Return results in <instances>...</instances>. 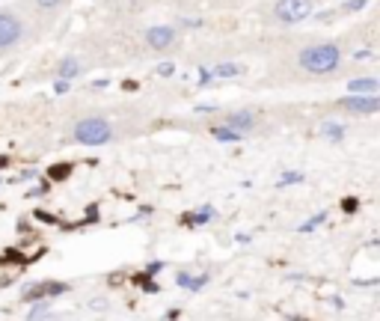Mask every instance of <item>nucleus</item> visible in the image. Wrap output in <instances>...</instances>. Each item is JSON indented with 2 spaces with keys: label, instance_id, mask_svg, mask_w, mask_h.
<instances>
[{
  "label": "nucleus",
  "instance_id": "obj_16",
  "mask_svg": "<svg viewBox=\"0 0 380 321\" xmlns=\"http://www.w3.org/2000/svg\"><path fill=\"white\" fill-rule=\"evenodd\" d=\"M297 182H303V172L291 169V172H285V176L279 179V187H285V185H297Z\"/></svg>",
  "mask_w": 380,
  "mask_h": 321
},
{
  "label": "nucleus",
  "instance_id": "obj_8",
  "mask_svg": "<svg viewBox=\"0 0 380 321\" xmlns=\"http://www.w3.org/2000/svg\"><path fill=\"white\" fill-rule=\"evenodd\" d=\"M226 125H232L235 131H250L253 125H256V113L253 110H238V113H232Z\"/></svg>",
  "mask_w": 380,
  "mask_h": 321
},
{
  "label": "nucleus",
  "instance_id": "obj_25",
  "mask_svg": "<svg viewBox=\"0 0 380 321\" xmlns=\"http://www.w3.org/2000/svg\"><path fill=\"white\" fill-rule=\"evenodd\" d=\"M342 205H345V211H354V208H357V200H345Z\"/></svg>",
  "mask_w": 380,
  "mask_h": 321
},
{
  "label": "nucleus",
  "instance_id": "obj_23",
  "mask_svg": "<svg viewBox=\"0 0 380 321\" xmlns=\"http://www.w3.org/2000/svg\"><path fill=\"white\" fill-rule=\"evenodd\" d=\"M45 309H48V304H39V306L33 309V315H30V321H39V318H42V312H45Z\"/></svg>",
  "mask_w": 380,
  "mask_h": 321
},
{
  "label": "nucleus",
  "instance_id": "obj_14",
  "mask_svg": "<svg viewBox=\"0 0 380 321\" xmlns=\"http://www.w3.org/2000/svg\"><path fill=\"white\" fill-rule=\"evenodd\" d=\"M321 134L327 137V140H342V137H345V128H342L339 122H324V125H321Z\"/></svg>",
  "mask_w": 380,
  "mask_h": 321
},
{
  "label": "nucleus",
  "instance_id": "obj_20",
  "mask_svg": "<svg viewBox=\"0 0 380 321\" xmlns=\"http://www.w3.org/2000/svg\"><path fill=\"white\" fill-rule=\"evenodd\" d=\"M53 89H57V92H69V89H71V81H63V78H57Z\"/></svg>",
  "mask_w": 380,
  "mask_h": 321
},
{
  "label": "nucleus",
  "instance_id": "obj_12",
  "mask_svg": "<svg viewBox=\"0 0 380 321\" xmlns=\"http://www.w3.org/2000/svg\"><path fill=\"white\" fill-rule=\"evenodd\" d=\"M211 71V78H238V75H243V66H238V63H220V66L208 68Z\"/></svg>",
  "mask_w": 380,
  "mask_h": 321
},
{
  "label": "nucleus",
  "instance_id": "obj_17",
  "mask_svg": "<svg viewBox=\"0 0 380 321\" xmlns=\"http://www.w3.org/2000/svg\"><path fill=\"white\" fill-rule=\"evenodd\" d=\"M155 75H157V78H173V75H175V66H173V63H160V66L155 68Z\"/></svg>",
  "mask_w": 380,
  "mask_h": 321
},
{
  "label": "nucleus",
  "instance_id": "obj_22",
  "mask_svg": "<svg viewBox=\"0 0 380 321\" xmlns=\"http://www.w3.org/2000/svg\"><path fill=\"white\" fill-rule=\"evenodd\" d=\"M365 3H368V0H347V3H345V9H350V12H354V9H363Z\"/></svg>",
  "mask_w": 380,
  "mask_h": 321
},
{
  "label": "nucleus",
  "instance_id": "obj_24",
  "mask_svg": "<svg viewBox=\"0 0 380 321\" xmlns=\"http://www.w3.org/2000/svg\"><path fill=\"white\" fill-rule=\"evenodd\" d=\"M164 268V265H160V262H152V265H149V268H146V277H155L157 270Z\"/></svg>",
  "mask_w": 380,
  "mask_h": 321
},
{
  "label": "nucleus",
  "instance_id": "obj_6",
  "mask_svg": "<svg viewBox=\"0 0 380 321\" xmlns=\"http://www.w3.org/2000/svg\"><path fill=\"white\" fill-rule=\"evenodd\" d=\"M173 42H175L173 27H160V24H157V27H149V30H146V45L155 48V51H167Z\"/></svg>",
  "mask_w": 380,
  "mask_h": 321
},
{
  "label": "nucleus",
  "instance_id": "obj_11",
  "mask_svg": "<svg viewBox=\"0 0 380 321\" xmlns=\"http://www.w3.org/2000/svg\"><path fill=\"white\" fill-rule=\"evenodd\" d=\"M175 283L181 288H190V291H199V288H205L208 283V274H202V277H190V274H178L175 277Z\"/></svg>",
  "mask_w": 380,
  "mask_h": 321
},
{
  "label": "nucleus",
  "instance_id": "obj_4",
  "mask_svg": "<svg viewBox=\"0 0 380 321\" xmlns=\"http://www.w3.org/2000/svg\"><path fill=\"white\" fill-rule=\"evenodd\" d=\"M24 33V24L18 21L12 12H0V51H6V48H12L18 39Z\"/></svg>",
  "mask_w": 380,
  "mask_h": 321
},
{
  "label": "nucleus",
  "instance_id": "obj_9",
  "mask_svg": "<svg viewBox=\"0 0 380 321\" xmlns=\"http://www.w3.org/2000/svg\"><path fill=\"white\" fill-rule=\"evenodd\" d=\"M211 134H214V140H220V143H238L243 137V131H235L232 125H217V128H211Z\"/></svg>",
  "mask_w": 380,
  "mask_h": 321
},
{
  "label": "nucleus",
  "instance_id": "obj_3",
  "mask_svg": "<svg viewBox=\"0 0 380 321\" xmlns=\"http://www.w3.org/2000/svg\"><path fill=\"white\" fill-rule=\"evenodd\" d=\"M274 12L285 24H300L312 15V0H277Z\"/></svg>",
  "mask_w": 380,
  "mask_h": 321
},
{
  "label": "nucleus",
  "instance_id": "obj_1",
  "mask_svg": "<svg viewBox=\"0 0 380 321\" xmlns=\"http://www.w3.org/2000/svg\"><path fill=\"white\" fill-rule=\"evenodd\" d=\"M339 60H342V51L336 45H315V48H306L300 54V66L312 71V75H330L339 68Z\"/></svg>",
  "mask_w": 380,
  "mask_h": 321
},
{
  "label": "nucleus",
  "instance_id": "obj_2",
  "mask_svg": "<svg viewBox=\"0 0 380 321\" xmlns=\"http://www.w3.org/2000/svg\"><path fill=\"white\" fill-rule=\"evenodd\" d=\"M110 137H113V128L107 119H80L74 125V140L84 146H104L110 143Z\"/></svg>",
  "mask_w": 380,
  "mask_h": 321
},
{
  "label": "nucleus",
  "instance_id": "obj_26",
  "mask_svg": "<svg viewBox=\"0 0 380 321\" xmlns=\"http://www.w3.org/2000/svg\"><path fill=\"white\" fill-rule=\"evenodd\" d=\"M294 321H303V318H297V315H294Z\"/></svg>",
  "mask_w": 380,
  "mask_h": 321
},
{
  "label": "nucleus",
  "instance_id": "obj_13",
  "mask_svg": "<svg viewBox=\"0 0 380 321\" xmlns=\"http://www.w3.org/2000/svg\"><path fill=\"white\" fill-rule=\"evenodd\" d=\"M350 92H377V81L374 78H357V81H350L347 84Z\"/></svg>",
  "mask_w": 380,
  "mask_h": 321
},
{
  "label": "nucleus",
  "instance_id": "obj_5",
  "mask_svg": "<svg viewBox=\"0 0 380 321\" xmlns=\"http://www.w3.org/2000/svg\"><path fill=\"white\" fill-rule=\"evenodd\" d=\"M342 107H347V110H354V113H377L380 110V98L371 92V95H360V92H354V95H347V98H342Z\"/></svg>",
  "mask_w": 380,
  "mask_h": 321
},
{
  "label": "nucleus",
  "instance_id": "obj_19",
  "mask_svg": "<svg viewBox=\"0 0 380 321\" xmlns=\"http://www.w3.org/2000/svg\"><path fill=\"white\" fill-rule=\"evenodd\" d=\"M69 164H60V167H53L51 169V176H53V179H66V176H69Z\"/></svg>",
  "mask_w": 380,
  "mask_h": 321
},
{
  "label": "nucleus",
  "instance_id": "obj_21",
  "mask_svg": "<svg viewBox=\"0 0 380 321\" xmlns=\"http://www.w3.org/2000/svg\"><path fill=\"white\" fill-rule=\"evenodd\" d=\"M63 0H36V6L39 9H53V6H60Z\"/></svg>",
  "mask_w": 380,
  "mask_h": 321
},
{
  "label": "nucleus",
  "instance_id": "obj_18",
  "mask_svg": "<svg viewBox=\"0 0 380 321\" xmlns=\"http://www.w3.org/2000/svg\"><path fill=\"white\" fill-rule=\"evenodd\" d=\"M321 220H327V214H324V211H321V214H315L309 223H303V226H300V232H312V229H315V226H318Z\"/></svg>",
  "mask_w": 380,
  "mask_h": 321
},
{
  "label": "nucleus",
  "instance_id": "obj_15",
  "mask_svg": "<svg viewBox=\"0 0 380 321\" xmlns=\"http://www.w3.org/2000/svg\"><path fill=\"white\" fill-rule=\"evenodd\" d=\"M214 217V208L211 205H205V208H199V211H193V214H187V223H208V220Z\"/></svg>",
  "mask_w": 380,
  "mask_h": 321
},
{
  "label": "nucleus",
  "instance_id": "obj_7",
  "mask_svg": "<svg viewBox=\"0 0 380 321\" xmlns=\"http://www.w3.org/2000/svg\"><path fill=\"white\" fill-rule=\"evenodd\" d=\"M66 283H36L33 288H27L24 291V301L27 304H33V301H39V298H53V294H63L66 291Z\"/></svg>",
  "mask_w": 380,
  "mask_h": 321
},
{
  "label": "nucleus",
  "instance_id": "obj_10",
  "mask_svg": "<svg viewBox=\"0 0 380 321\" xmlns=\"http://www.w3.org/2000/svg\"><path fill=\"white\" fill-rule=\"evenodd\" d=\"M77 71H80V63H77L74 57H66V60L60 63V68H57V78H63V81H74Z\"/></svg>",
  "mask_w": 380,
  "mask_h": 321
}]
</instances>
